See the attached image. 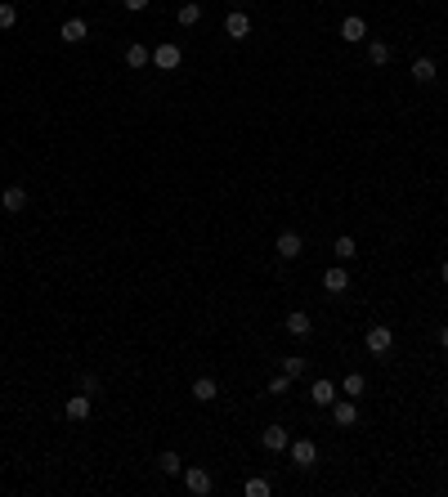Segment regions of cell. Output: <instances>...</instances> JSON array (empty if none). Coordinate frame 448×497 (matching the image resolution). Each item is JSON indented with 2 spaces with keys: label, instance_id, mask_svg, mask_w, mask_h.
Listing matches in <instances>:
<instances>
[{
  "label": "cell",
  "instance_id": "cell-1",
  "mask_svg": "<svg viewBox=\"0 0 448 497\" xmlns=\"http://www.w3.org/2000/svg\"><path fill=\"white\" fill-rule=\"evenodd\" d=\"M179 63H184V50H179L175 41H166V45H153V67H157V72H175Z\"/></svg>",
  "mask_w": 448,
  "mask_h": 497
},
{
  "label": "cell",
  "instance_id": "cell-2",
  "mask_svg": "<svg viewBox=\"0 0 448 497\" xmlns=\"http://www.w3.org/2000/svg\"><path fill=\"white\" fill-rule=\"evenodd\" d=\"M179 479H184V489H188V493H198V497H207V493L215 489L211 470H202V466H184V470H179Z\"/></svg>",
  "mask_w": 448,
  "mask_h": 497
},
{
  "label": "cell",
  "instance_id": "cell-3",
  "mask_svg": "<svg viewBox=\"0 0 448 497\" xmlns=\"http://www.w3.org/2000/svg\"><path fill=\"white\" fill-rule=\"evenodd\" d=\"M287 453H292V466H300V470H309L314 462H319V444L314 439H292Z\"/></svg>",
  "mask_w": 448,
  "mask_h": 497
},
{
  "label": "cell",
  "instance_id": "cell-4",
  "mask_svg": "<svg viewBox=\"0 0 448 497\" xmlns=\"http://www.w3.org/2000/svg\"><path fill=\"white\" fill-rule=\"evenodd\" d=\"M363 345L372 349V354H385V349L395 345V332L385 323H377V327H368V336H363Z\"/></svg>",
  "mask_w": 448,
  "mask_h": 497
},
{
  "label": "cell",
  "instance_id": "cell-5",
  "mask_svg": "<svg viewBox=\"0 0 448 497\" xmlns=\"http://www.w3.org/2000/svg\"><path fill=\"white\" fill-rule=\"evenodd\" d=\"M274 251H278V256H283V260H300V251H305V242H300V233H292V228H287V233H278Z\"/></svg>",
  "mask_w": 448,
  "mask_h": 497
},
{
  "label": "cell",
  "instance_id": "cell-6",
  "mask_svg": "<svg viewBox=\"0 0 448 497\" xmlns=\"http://www.w3.org/2000/svg\"><path fill=\"white\" fill-rule=\"evenodd\" d=\"M224 36H229V41H247V36H251V18L242 14V9H233V14L224 18Z\"/></svg>",
  "mask_w": 448,
  "mask_h": 497
},
{
  "label": "cell",
  "instance_id": "cell-7",
  "mask_svg": "<svg viewBox=\"0 0 448 497\" xmlns=\"http://www.w3.org/2000/svg\"><path fill=\"white\" fill-rule=\"evenodd\" d=\"M332 421L350 430V426L359 421V404H354V399H336V404H332Z\"/></svg>",
  "mask_w": 448,
  "mask_h": 497
},
{
  "label": "cell",
  "instance_id": "cell-8",
  "mask_svg": "<svg viewBox=\"0 0 448 497\" xmlns=\"http://www.w3.org/2000/svg\"><path fill=\"white\" fill-rule=\"evenodd\" d=\"M0 206H5L9 215H18V211H27V188L23 184H9L5 193H0Z\"/></svg>",
  "mask_w": 448,
  "mask_h": 497
},
{
  "label": "cell",
  "instance_id": "cell-9",
  "mask_svg": "<svg viewBox=\"0 0 448 497\" xmlns=\"http://www.w3.org/2000/svg\"><path fill=\"white\" fill-rule=\"evenodd\" d=\"M341 41H345V45H359V41H368V22H363L359 14H350V18L341 22Z\"/></svg>",
  "mask_w": 448,
  "mask_h": 497
},
{
  "label": "cell",
  "instance_id": "cell-10",
  "mask_svg": "<svg viewBox=\"0 0 448 497\" xmlns=\"http://www.w3.org/2000/svg\"><path fill=\"white\" fill-rule=\"evenodd\" d=\"M287 444H292V439H287L283 426H264V430H260V448H264V453H283Z\"/></svg>",
  "mask_w": 448,
  "mask_h": 497
},
{
  "label": "cell",
  "instance_id": "cell-11",
  "mask_svg": "<svg viewBox=\"0 0 448 497\" xmlns=\"http://www.w3.org/2000/svg\"><path fill=\"white\" fill-rule=\"evenodd\" d=\"M413 81L417 86H430V81H440V67H435V58H413Z\"/></svg>",
  "mask_w": 448,
  "mask_h": 497
},
{
  "label": "cell",
  "instance_id": "cell-12",
  "mask_svg": "<svg viewBox=\"0 0 448 497\" xmlns=\"http://www.w3.org/2000/svg\"><path fill=\"white\" fill-rule=\"evenodd\" d=\"M309 404H314V408H332V404H336V385H332V381H314V385H309Z\"/></svg>",
  "mask_w": 448,
  "mask_h": 497
},
{
  "label": "cell",
  "instance_id": "cell-13",
  "mask_svg": "<svg viewBox=\"0 0 448 497\" xmlns=\"http://www.w3.org/2000/svg\"><path fill=\"white\" fill-rule=\"evenodd\" d=\"M283 327H287V336H296V341H305V336L314 332L309 314H300V309H296V314H287V323H283Z\"/></svg>",
  "mask_w": 448,
  "mask_h": 497
},
{
  "label": "cell",
  "instance_id": "cell-14",
  "mask_svg": "<svg viewBox=\"0 0 448 497\" xmlns=\"http://www.w3.org/2000/svg\"><path fill=\"white\" fill-rule=\"evenodd\" d=\"M58 36H63L68 45H81V41L90 36V27H86V18H68L63 27H58Z\"/></svg>",
  "mask_w": 448,
  "mask_h": 497
},
{
  "label": "cell",
  "instance_id": "cell-15",
  "mask_svg": "<svg viewBox=\"0 0 448 497\" xmlns=\"http://www.w3.org/2000/svg\"><path fill=\"white\" fill-rule=\"evenodd\" d=\"M323 287H328V296H341L345 287H350V273L341 269V264H332V269L323 273Z\"/></svg>",
  "mask_w": 448,
  "mask_h": 497
},
{
  "label": "cell",
  "instance_id": "cell-16",
  "mask_svg": "<svg viewBox=\"0 0 448 497\" xmlns=\"http://www.w3.org/2000/svg\"><path fill=\"white\" fill-rule=\"evenodd\" d=\"M63 412H68V421H90V394H72Z\"/></svg>",
  "mask_w": 448,
  "mask_h": 497
},
{
  "label": "cell",
  "instance_id": "cell-17",
  "mask_svg": "<svg viewBox=\"0 0 448 497\" xmlns=\"http://www.w3.org/2000/svg\"><path fill=\"white\" fill-rule=\"evenodd\" d=\"M175 22H179V27H198V22H202V5H198V0L179 5V9H175Z\"/></svg>",
  "mask_w": 448,
  "mask_h": 497
},
{
  "label": "cell",
  "instance_id": "cell-18",
  "mask_svg": "<svg viewBox=\"0 0 448 497\" xmlns=\"http://www.w3.org/2000/svg\"><path fill=\"white\" fill-rule=\"evenodd\" d=\"M368 63L372 67H385V63H390V45L377 41V36H368Z\"/></svg>",
  "mask_w": 448,
  "mask_h": 497
},
{
  "label": "cell",
  "instance_id": "cell-19",
  "mask_svg": "<svg viewBox=\"0 0 448 497\" xmlns=\"http://www.w3.org/2000/svg\"><path fill=\"white\" fill-rule=\"evenodd\" d=\"M188 394L198 399V404H211V399L220 394V385H215L211 377H198V381H193V390H188Z\"/></svg>",
  "mask_w": 448,
  "mask_h": 497
},
{
  "label": "cell",
  "instance_id": "cell-20",
  "mask_svg": "<svg viewBox=\"0 0 448 497\" xmlns=\"http://www.w3.org/2000/svg\"><path fill=\"white\" fill-rule=\"evenodd\" d=\"M157 470H162V475H179V470H184V462H179L175 448H166V453L157 457Z\"/></svg>",
  "mask_w": 448,
  "mask_h": 497
},
{
  "label": "cell",
  "instance_id": "cell-21",
  "mask_svg": "<svg viewBox=\"0 0 448 497\" xmlns=\"http://www.w3.org/2000/svg\"><path fill=\"white\" fill-rule=\"evenodd\" d=\"M148 63H153L148 45H130V50H126V67H148Z\"/></svg>",
  "mask_w": 448,
  "mask_h": 497
},
{
  "label": "cell",
  "instance_id": "cell-22",
  "mask_svg": "<svg viewBox=\"0 0 448 497\" xmlns=\"http://www.w3.org/2000/svg\"><path fill=\"white\" fill-rule=\"evenodd\" d=\"M332 251H336V260H354V256H359V247H354V238H350V233L336 238V242H332Z\"/></svg>",
  "mask_w": 448,
  "mask_h": 497
},
{
  "label": "cell",
  "instance_id": "cell-23",
  "mask_svg": "<svg viewBox=\"0 0 448 497\" xmlns=\"http://www.w3.org/2000/svg\"><path fill=\"white\" fill-rule=\"evenodd\" d=\"M242 493H247V497H269V493H274V484L264 479V475H256V479H247V484H242Z\"/></svg>",
  "mask_w": 448,
  "mask_h": 497
},
{
  "label": "cell",
  "instance_id": "cell-24",
  "mask_svg": "<svg viewBox=\"0 0 448 497\" xmlns=\"http://www.w3.org/2000/svg\"><path fill=\"white\" fill-rule=\"evenodd\" d=\"M341 390H345V394H350V399H359V394H363V390H368V381H363V372H350V377H345V381H341Z\"/></svg>",
  "mask_w": 448,
  "mask_h": 497
},
{
  "label": "cell",
  "instance_id": "cell-25",
  "mask_svg": "<svg viewBox=\"0 0 448 497\" xmlns=\"http://www.w3.org/2000/svg\"><path fill=\"white\" fill-rule=\"evenodd\" d=\"M14 22H18V5H14V0H0V27H14Z\"/></svg>",
  "mask_w": 448,
  "mask_h": 497
},
{
  "label": "cell",
  "instance_id": "cell-26",
  "mask_svg": "<svg viewBox=\"0 0 448 497\" xmlns=\"http://www.w3.org/2000/svg\"><path fill=\"white\" fill-rule=\"evenodd\" d=\"M77 390H81V394H99V377H94V372H81V377H77Z\"/></svg>",
  "mask_w": 448,
  "mask_h": 497
},
{
  "label": "cell",
  "instance_id": "cell-27",
  "mask_svg": "<svg viewBox=\"0 0 448 497\" xmlns=\"http://www.w3.org/2000/svg\"><path fill=\"white\" fill-rule=\"evenodd\" d=\"M305 368H309L305 359H283V372H287L292 381H296V377H305Z\"/></svg>",
  "mask_w": 448,
  "mask_h": 497
},
{
  "label": "cell",
  "instance_id": "cell-28",
  "mask_svg": "<svg viewBox=\"0 0 448 497\" xmlns=\"http://www.w3.org/2000/svg\"><path fill=\"white\" fill-rule=\"evenodd\" d=\"M287 385H292V377H287V372H278V377L269 381V394H287Z\"/></svg>",
  "mask_w": 448,
  "mask_h": 497
},
{
  "label": "cell",
  "instance_id": "cell-29",
  "mask_svg": "<svg viewBox=\"0 0 448 497\" xmlns=\"http://www.w3.org/2000/svg\"><path fill=\"white\" fill-rule=\"evenodd\" d=\"M121 5H126L130 14H139V9H148V0H121Z\"/></svg>",
  "mask_w": 448,
  "mask_h": 497
},
{
  "label": "cell",
  "instance_id": "cell-30",
  "mask_svg": "<svg viewBox=\"0 0 448 497\" xmlns=\"http://www.w3.org/2000/svg\"><path fill=\"white\" fill-rule=\"evenodd\" d=\"M440 345H444V349H448V323H444V327H440Z\"/></svg>",
  "mask_w": 448,
  "mask_h": 497
},
{
  "label": "cell",
  "instance_id": "cell-31",
  "mask_svg": "<svg viewBox=\"0 0 448 497\" xmlns=\"http://www.w3.org/2000/svg\"><path fill=\"white\" fill-rule=\"evenodd\" d=\"M440 283H444V287H448V260H444V264H440Z\"/></svg>",
  "mask_w": 448,
  "mask_h": 497
}]
</instances>
